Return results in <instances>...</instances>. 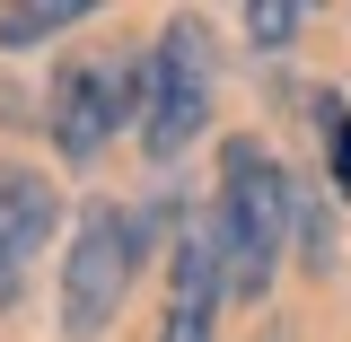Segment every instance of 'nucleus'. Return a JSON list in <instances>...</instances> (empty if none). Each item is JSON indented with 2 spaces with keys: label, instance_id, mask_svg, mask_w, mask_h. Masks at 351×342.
I'll list each match as a JSON object with an SVG mask.
<instances>
[{
  "label": "nucleus",
  "instance_id": "1",
  "mask_svg": "<svg viewBox=\"0 0 351 342\" xmlns=\"http://www.w3.org/2000/svg\"><path fill=\"white\" fill-rule=\"evenodd\" d=\"M290 211H299V184L281 175V158L263 141H228L219 149V255H228V290L237 299H263L272 272H281V237H290Z\"/></svg>",
  "mask_w": 351,
  "mask_h": 342
},
{
  "label": "nucleus",
  "instance_id": "2",
  "mask_svg": "<svg viewBox=\"0 0 351 342\" xmlns=\"http://www.w3.org/2000/svg\"><path fill=\"white\" fill-rule=\"evenodd\" d=\"M211 27L202 18H167L158 44L141 53V141H149V158H176V149H193L202 123H211Z\"/></svg>",
  "mask_w": 351,
  "mask_h": 342
},
{
  "label": "nucleus",
  "instance_id": "3",
  "mask_svg": "<svg viewBox=\"0 0 351 342\" xmlns=\"http://www.w3.org/2000/svg\"><path fill=\"white\" fill-rule=\"evenodd\" d=\"M141 246H149V219L132 211H88L71 255H62V334L97 342L132 299V272H141Z\"/></svg>",
  "mask_w": 351,
  "mask_h": 342
},
{
  "label": "nucleus",
  "instance_id": "4",
  "mask_svg": "<svg viewBox=\"0 0 351 342\" xmlns=\"http://www.w3.org/2000/svg\"><path fill=\"white\" fill-rule=\"evenodd\" d=\"M132 88H141V62H132V71H106V62H62L44 123H53V149H62L71 167L106 158V141H114V123H123Z\"/></svg>",
  "mask_w": 351,
  "mask_h": 342
},
{
  "label": "nucleus",
  "instance_id": "5",
  "mask_svg": "<svg viewBox=\"0 0 351 342\" xmlns=\"http://www.w3.org/2000/svg\"><path fill=\"white\" fill-rule=\"evenodd\" d=\"M219 299H228V255H219V219L193 211L176 228V263H167V316H158V342H211Z\"/></svg>",
  "mask_w": 351,
  "mask_h": 342
},
{
  "label": "nucleus",
  "instance_id": "6",
  "mask_svg": "<svg viewBox=\"0 0 351 342\" xmlns=\"http://www.w3.org/2000/svg\"><path fill=\"white\" fill-rule=\"evenodd\" d=\"M53 219H62V193H53L44 175H27V167L0 158V307L18 299V281H27L36 246L53 237Z\"/></svg>",
  "mask_w": 351,
  "mask_h": 342
},
{
  "label": "nucleus",
  "instance_id": "7",
  "mask_svg": "<svg viewBox=\"0 0 351 342\" xmlns=\"http://www.w3.org/2000/svg\"><path fill=\"white\" fill-rule=\"evenodd\" d=\"M80 18H88L80 0H18V9H0V53L44 44V36H62V27H80Z\"/></svg>",
  "mask_w": 351,
  "mask_h": 342
},
{
  "label": "nucleus",
  "instance_id": "8",
  "mask_svg": "<svg viewBox=\"0 0 351 342\" xmlns=\"http://www.w3.org/2000/svg\"><path fill=\"white\" fill-rule=\"evenodd\" d=\"M299 27H307V9H246V44H263V53H281Z\"/></svg>",
  "mask_w": 351,
  "mask_h": 342
},
{
  "label": "nucleus",
  "instance_id": "9",
  "mask_svg": "<svg viewBox=\"0 0 351 342\" xmlns=\"http://www.w3.org/2000/svg\"><path fill=\"white\" fill-rule=\"evenodd\" d=\"M334 184L351 193V123H343V141H334Z\"/></svg>",
  "mask_w": 351,
  "mask_h": 342
}]
</instances>
